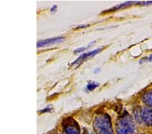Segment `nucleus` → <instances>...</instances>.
<instances>
[{
	"label": "nucleus",
	"instance_id": "423d86ee",
	"mask_svg": "<svg viewBox=\"0 0 152 134\" xmlns=\"http://www.w3.org/2000/svg\"><path fill=\"white\" fill-rule=\"evenodd\" d=\"M102 50V49L99 48V49H97V50H95L94 51H92V52H90L89 53H83V54H82L81 56H80L78 57L77 59L72 63V65H74L75 64H78V63H80V62H82L83 61H84L85 60L87 59V58H88L94 56L97 54V53H99Z\"/></svg>",
	"mask_w": 152,
	"mask_h": 134
},
{
	"label": "nucleus",
	"instance_id": "f03ea898",
	"mask_svg": "<svg viewBox=\"0 0 152 134\" xmlns=\"http://www.w3.org/2000/svg\"><path fill=\"white\" fill-rule=\"evenodd\" d=\"M94 128L97 134H114L110 118L107 114L95 119Z\"/></svg>",
	"mask_w": 152,
	"mask_h": 134
},
{
	"label": "nucleus",
	"instance_id": "0eeeda50",
	"mask_svg": "<svg viewBox=\"0 0 152 134\" xmlns=\"http://www.w3.org/2000/svg\"><path fill=\"white\" fill-rule=\"evenodd\" d=\"M142 99L146 104H148L150 107H152V90L145 92L143 95Z\"/></svg>",
	"mask_w": 152,
	"mask_h": 134
},
{
	"label": "nucleus",
	"instance_id": "1a4fd4ad",
	"mask_svg": "<svg viewBox=\"0 0 152 134\" xmlns=\"http://www.w3.org/2000/svg\"><path fill=\"white\" fill-rule=\"evenodd\" d=\"M85 50V48H78L75 51V53H78V52H83V51H84Z\"/></svg>",
	"mask_w": 152,
	"mask_h": 134
},
{
	"label": "nucleus",
	"instance_id": "7ed1b4c3",
	"mask_svg": "<svg viewBox=\"0 0 152 134\" xmlns=\"http://www.w3.org/2000/svg\"><path fill=\"white\" fill-rule=\"evenodd\" d=\"M140 120L148 126H152V110L143 108L140 112Z\"/></svg>",
	"mask_w": 152,
	"mask_h": 134
},
{
	"label": "nucleus",
	"instance_id": "f257e3e1",
	"mask_svg": "<svg viewBox=\"0 0 152 134\" xmlns=\"http://www.w3.org/2000/svg\"><path fill=\"white\" fill-rule=\"evenodd\" d=\"M136 127L128 114L122 116L117 124V134H135Z\"/></svg>",
	"mask_w": 152,
	"mask_h": 134
},
{
	"label": "nucleus",
	"instance_id": "39448f33",
	"mask_svg": "<svg viewBox=\"0 0 152 134\" xmlns=\"http://www.w3.org/2000/svg\"><path fill=\"white\" fill-rule=\"evenodd\" d=\"M63 40H64V37H58L51 38V39H48V40H45L39 41L37 42V48H41V47H43V46L55 44V43L61 42V41H62Z\"/></svg>",
	"mask_w": 152,
	"mask_h": 134
},
{
	"label": "nucleus",
	"instance_id": "20e7f679",
	"mask_svg": "<svg viewBox=\"0 0 152 134\" xmlns=\"http://www.w3.org/2000/svg\"><path fill=\"white\" fill-rule=\"evenodd\" d=\"M64 127L65 134H80L78 124L76 123L73 119H70V121H68Z\"/></svg>",
	"mask_w": 152,
	"mask_h": 134
},
{
	"label": "nucleus",
	"instance_id": "6e6552de",
	"mask_svg": "<svg viewBox=\"0 0 152 134\" xmlns=\"http://www.w3.org/2000/svg\"><path fill=\"white\" fill-rule=\"evenodd\" d=\"M98 85H99V84L96 82H89L87 86V90H89V91H92V90L96 88Z\"/></svg>",
	"mask_w": 152,
	"mask_h": 134
}]
</instances>
